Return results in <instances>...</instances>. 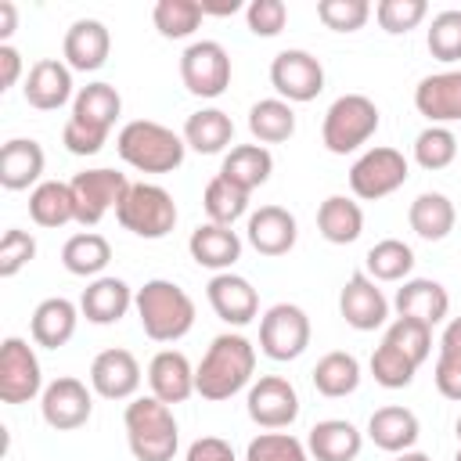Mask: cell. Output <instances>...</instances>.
<instances>
[{"mask_svg": "<svg viewBox=\"0 0 461 461\" xmlns=\"http://www.w3.org/2000/svg\"><path fill=\"white\" fill-rule=\"evenodd\" d=\"M256 375V346L241 331H223L209 342L202 364L194 367V393L209 403H223L249 389Z\"/></svg>", "mask_w": 461, "mask_h": 461, "instance_id": "6da1fadb", "label": "cell"}, {"mask_svg": "<svg viewBox=\"0 0 461 461\" xmlns=\"http://www.w3.org/2000/svg\"><path fill=\"white\" fill-rule=\"evenodd\" d=\"M122 115V97L112 83H86L76 90L72 101V115L65 119L61 130V144L72 155H97L108 144V133L115 126V119Z\"/></svg>", "mask_w": 461, "mask_h": 461, "instance_id": "7a4b0ae2", "label": "cell"}, {"mask_svg": "<svg viewBox=\"0 0 461 461\" xmlns=\"http://www.w3.org/2000/svg\"><path fill=\"white\" fill-rule=\"evenodd\" d=\"M133 310H137L140 328L151 342H180L194 328V299L166 277L144 281L137 288Z\"/></svg>", "mask_w": 461, "mask_h": 461, "instance_id": "3957f363", "label": "cell"}, {"mask_svg": "<svg viewBox=\"0 0 461 461\" xmlns=\"http://www.w3.org/2000/svg\"><path fill=\"white\" fill-rule=\"evenodd\" d=\"M126 443L137 461H173L180 447V425L173 407L155 396H133L122 414Z\"/></svg>", "mask_w": 461, "mask_h": 461, "instance_id": "277c9868", "label": "cell"}, {"mask_svg": "<svg viewBox=\"0 0 461 461\" xmlns=\"http://www.w3.org/2000/svg\"><path fill=\"white\" fill-rule=\"evenodd\" d=\"M119 158L137 173H173L184 162V133H173L169 126L155 119H133L115 133Z\"/></svg>", "mask_w": 461, "mask_h": 461, "instance_id": "5b68a950", "label": "cell"}, {"mask_svg": "<svg viewBox=\"0 0 461 461\" xmlns=\"http://www.w3.org/2000/svg\"><path fill=\"white\" fill-rule=\"evenodd\" d=\"M378 104L364 94H342L328 104L321 122V140L331 155H349L378 133Z\"/></svg>", "mask_w": 461, "mask_h": 461, "instance_id": "8992f818", "label": "cell"}, {"mask_svg": "<svg viewBox=\"0 0 461 461\" xmlns=\"http://www.w3.org/2000/svg\"><path fill=\"white\" fill-rule=\"evenodd\" d=\"M115 220L122 230L148 238V241H158L176 227V202L162 184L140 180V184H130L122 205L115 209Z\"/></svg>", "mask_w": 461, "mask_h": 461, "instance_id": "52a82bcc", "label": "cell"}, {"mask_svg": "<svg viewBox=\"0 0 461 461\" xmlns=\"http://www.w3.org/2000/svg\"><path fill=\"white\" fill-rule=\"evenodd\" d=\"M411 176V162L403 158V151L396 148H367L353 166H349V191L360 202H378L389 198L393 191H400Z\"/></svg>", "mask_w": 461, "mask_h": 461, "instance_id": "ba28073f", "label": "cell"}, {"mask_svg": "<svg viewBox=\"0 0 461 461\" xmlns=\"http://www.w3.org/2000/svg\"><path fill=\"white\" fill-rule=\"evenodd\" d=\"M68 187H72V198H76V223L79 227H97L112 209L122 205V198L130 191V180L119 169L97 166V169L76 173L68 180Z\"/></svg>", "mask_w": 461, "mask_h": 461, "instance_id": "9c48e42d", "label": "cell"}, {"mask_svg": "<svg viewBox=\"0 0 461 461\" xmlns=\"http://www.w3.org/2000/svg\"><path fill=\"white\" fill-rule=\"evenodd\" d=\"M310 335H313L310 317L295 303H274L259 317V349H263V357H270L277 364L303 357L310 346Z\"/></svg>", "mask_w": 461, "mask_h": 461, "instance_id": "30bf717a", "label": "cell"}, {"mask_svg": "<svg viewBox=\"0 0 461 461\" xmlns=\"http://www.w3.org/2000/svg\"><path fill=\"white\" fill-rule=\"evenodd\" d=\"M180 79L194 97H220L230 86V54L216 40H194L180 54Z\"/></svg>", "mask_w": 461, "mask_h": 461, "instance_id": "8fae6325", "label": "cell"}, {"mask_svg": "<svg viewBox=\"0 0 461 461\" xmlns=\"http://www.w3.org/2000/svg\"><path fill=\"white\" fill-rule=\"evenodd\" d=\"M43 371L36 360V349L18 339L7 335L0 342V400L4 403H29L36 396H43Z\"/></svg>", "mask_w": 461, "mask_h": 461, "instance_id": "7c38bea8", "label": "cell"}, {"mask_svg": "<svg viewBox=\"0 0 461 461\" xmlns=\"http://www.w3.org/2000/svg\"><path fill=\"white\" fill-rule=\"evenodd\" d=\"M270 86L277 90L281 101L306 104L324 90V65L310 50L288 47V50L274 54V61H270Z\"/></svg>", "mask_w": 461, "mask_h": 461, "instance_id": "4fadbf2b", "label": "cell"}, {"mask_svg": "<svg viewBox=\"0 0 461 461\" xmlns=\"http://www.w3.org/2000/svg\"><path fill=\"white\" fill-rule=\"evenodd\" d=\"M245 411L259 429L277 432L299 418V393L281 375H259L245 393Z\"/></svg>", "mask_w": 461, "mask_h": 461, "instance_id": "5bb4252c", "label": "cell"}, {"mask_svg": "<svg viewBox=\"0 0 461 461\" xmlns=\"http://www.w3.org/2000/svg\"><path fill=\"white\" fill-rule=\"evenodd\" d=\"M40 414L54 432L83 429L90 421V414H94V389H86V382H79L72 375H61L43 389Z\"/></svg>", "mask_w": 461, "mask_h": 461, "instance_id": "9a60e30c", "label": "cell"}, {"mask_svg": "<svg viewBox=\"0 0 461 461\" xmlns=\"http://www.w3.org/2000/svg\"><path fill=\"white\" fill-rule=\"evenodd\" d=\"M393 303L385 299V292L378 288V281H371L364 270L353 274L342 292H339V313L353 331H375L389 321Z\"/></svg>", "mask_w": 461, "mask_h": 461, "instance_id": "2e32d148", "label": "cell"}, {"mask_svg": "<svg viewBox=\"0 0 461 461\" xmlns=\"http://www.w3.org/2000/svg\"><path fill=\"white\" fill-rule=\"evenodd\" d=\"M205 295H209L212 313H216L223 324H230V328H245V324H252L256 313H259V292H256L252 281L241 277V274H230V270L212 274L209 285H205Z\"/></svg>", "mask_w": 461, "mask_h": 461, "instance_id": "e0dca14e", "label": "cell"}, {"mask_svg": "<svg viewBox=\"0 0 461 461\" xmlns=\"http://www.w3.org/2000/svg\"><path fill=\"white\" fill-rule=\"evenodd\" d=\"M90 389L101 400H133L140 389V364L130 349H101L90 364Z\"/></svg>", "mask_w": 461, "mask_h": 461, "instance_id": "ac0fdd59", "label": "cell"}, {"mask_svg": "<svg viewBox=\"0 0 461 461\" xmlns=\"http://www.w3.org/2000/svg\"><path fill=\"white\" fill-rule=\"evenodd\" d=\"M22 94H25V104L29 108H36V112H58L68 101H76V94H72V68L61 58H40L29 68L25 83H22Z\"/></svg>", "mask_w": 461, "mask_h": 461, "instance_id": "d6986e66", "label": "cell"}, {"mask_svg": "<svg viewBox=\"0 0 461 461\" xmlns=\"http://www.w3.org/2000/svg\"><path fill=\"white\" fill-rule=\"evenodd\" d=\"M245 238L249 245L259 252V256H288L295 249V238H299V223L295 216L285 209V205H259L256 212H249V223H245Z\"/></svg>", "mask_w": 461, "mask_h": 461, "instance_id": "ffe728a7", "label": "cell"}, {"mask_svg": "<svg viewBox=\"0 0 461 461\" xmlns=\"http://www.w3.org/2000/svg\"><path fill=\"white\" fill-rule=\"evenodd\" d=\"M414 108L429 119V126L461 122V68L432 72L414 86Z\"/></svg>", "mask_w": 461, "mask_h": 461, "instance_id": "44dd1931", "label": "cell"}, {"mask_svg": "<svg viewBox=\"0 0 461 461\" xmlns=\"http://www.w3.org/2000/svg\"><path fill=\"white\" fill-rule=\"evenodd\" d=\"M61 54H65V65L72 72H97L108 54H112V32L104 22L97 18H79L68 25L65 40H61Z\"/></svg>", "mask_w": 461, "mask_h": 461, "instance_id": "7402d4cb", "label": "cell"}, {"mask_svg": "<svg viewBox=\"0 0 461 461\" xmlns=\"http://www.w3.org/2000/svg\"><path fill=\"white\" fill-rule=\"evenodd\" d=\"M133 299H137V292L122 281V277H112V274H101V277H94L86 288H83V295H79V313L90 321V324H119L126 313H130V306H133Z\"/></svg>", "mask_w": 461, "mask_h": 461, "instance_id": "603a6c76", "label": "cell"}, {"mask_svg": "<svg viewBox=\"0 0 461 461\" xmlns=\"http://www.w3.org/2000/svg\"><path fill=\"white\" fill-rule=\"evenodd\" d=\"M393 310H396V317H411V321L436 328L450 313V295L432 277H407L393 295Z\"/></svg>", "mask_w": 461, "mask_h": 461, "instance_id": "cb8c5ba5", "label": "cell"}, {"mask_svg": "<svg viewBox=\"0 0 461 461\" xmlns=\"http://www.w3.org/2000/svg\"><path fill=\"white\" fill-rule=\"evenodd\" d=\"M148 385L155 400L176 407L194 396V367L180 349H158L148 364Z\"/></svg>", "mask_w": 461, "mask_h": 461, "instance_id": "d4e9b609", "label": "cell"}, {"mask_svg": "<svg viewBox=\"0 0 461 461\" xmlns=\"http://www.w3.org/2000/svg\"><path fill=\"white\" fill-rule=\"evenodd\" d=\"M43 148L32 137H14L0 148V187L4 191H25V187H40L43 180Z\"/></svg>", "mask_w": 461, "mask_h": 461, "instance_id": "484cf974", "label": "cell"}, {"mask_svg": "<svg viewBox=\"0 0 461 461\" xmlns=\"http://www.w3.org/2000/svg\"><path fill=\"white\" fill-rule=\"evenodd\" d=\"M187 252L198 267L205 270H230L241 259V238L234 227H220V223H198L187 238Z\"/></svg>", "mask_w": 461, "mask_h": 461, "instance_id": "4316f807", "label": "cell"}, {"mask_svg": "<svg viewBox=\"0 0 461 461\" xmlns=\"http://www.w3.org/2000/svg\"><path fill=\"white\" fill-rule=\"evenodd\" d=\"M79 317H83V313H79V306H76L72 299L50 295V299H43V303L32 310V317H29V335H32V342L43 346V349H61V346L76 335Z\"/></svg>", "mask_w": 461, "mask_h": 461, "instance_id": "83f0119b", "label": "cell"}, {"mask_svg": "<svg viewBox=\"0 0 461 461\" xmlns=\"http://www.w3.org/2000/svg\"><path fill=\"white\" fill-rule=\"evenodd\" d=\"M421 436V425H418V414L407 411V407H378L371 418H367V439L385 450V454H403V450H414Z\"/></svg>", "mask_w": 461, "mask_h": 461, "instance_id": "f1b7e54d", "label": "cell"}, {"mask_svg": "<svg viewBox=\"0 0 461 461\" xmlns=\"http://www.w3.org/2000/svg\"><path fill=\"white\" fill-rule=\"evenodd\" d=\"M360 447H364V432L346 418H324L306 436V450L317 461H357Z\"/></svg>", "mask_w": 461, "mask_h": 461, "instance_id": "f546056e", "label": "cell"}, {"mask_svg": "<svg viewBox=\"0 0 461 461\" xmlns=\"http://www.w3.org/2000/svg\"><path fill=\"white\" fill-rule=\"evenodd\" d=\"M184 144L198 155H220L234 144V122L223 108H198L184 122Z\"/></svg>", "mask_w": 461, "mask_h": 461, "instance_id": "4dcf8cb0", "label": "cell"}, {"mask_svg": "<svg viewBox=\"0 0 461 461\" xmlns=\"http://www.w3.org/2000/svg\"><path fill=\"white\" fill-rule=\"evenodd\" d=\"M270 173H274V155L263 144H234L220 162V176H227L230 184H238L249 194L256 187H263L270 180Z\"/></svg>", "mask_w": 461, "mask_h": 461, "instance_id": "1f68e13d", "label": "cell"}, {"mask_svg": "<svg viewBox=\"0 0 461 461\" xmlns=\"http://www.w3.org/2000/svg\"><path fill=\"white\" fill-rule=\"evenodd\" d=\"M407 223L421 241H443L457 223V209L443 191H421L407 209Z\"/></svg>", "mask_w": 461, "mask_h": 461, "instance_id": "d6a6232c", "label": "cell"}, {"mask_svg": "<svg viewBox=\"0 0 461 461\" xmlns=\"http://www.w3.org/2000/svg\"><path fill=\"white\" fill-rule=\"evenodd\" d=\"M317 230L331 245H353L364 234V209L346 194H328L317 209Z\"/></svg>", "mask_w": 461, "mask_h": 461, "instance_id": "836d02e7", "label": "cell"}, {"mask_svg": "<svg viewBox=\"0 0 461 461\" xmlns=\"http://www.w3.org/2000/svg\"><path fill=\"white\" fill-rule=\"evenodd\" d=\"M310 378H313V389H317L321 396H328V400H342V396L357 393V385H360L364 375H360V360H357L353 353H346V349H331V353H324V357L313 364Z\"/></svg>", "mask_w": 461, "mask_h": 461, "instance_id": "e575fe53", "label": "cell"}, {"mask_svg": "<svg viewBox=\"0 0 461 461\" xmlns=\"http://www.w3.org/2000/svg\"><path fill=\"white\" fill-rule=\"evenodd\" d=\"M108 263H112V245L97 230H79L61 245V267L68 274H76V277H90L94 281V277L104 274Z\"/></svg>", "mask_w": 461, "mask_h": 461, "instance_id": "d590c367", "label": "cell"}, {"mask_svg": "<svg viewBox=\"0 0 461 461\" xmlns=\"http://www.w3.org/2000/svg\"><path fill=\"white\" fill-rule=\"evenodd\" d=\"M29 216L32 223L54 230L65 223H76V198L65 180H43L40 187L29 191Z\"/></svg>", "mask_w": 461, "mask_h": 461, "instance_id": "8d00e7d4", "label": "cell"}, {"mask_svg": "<svg viewBox=\"0 0 461 461\" xmlns=\"http://www.w3.org/2000/svg\"><path fill=\"white\" fill-rule=\"evenodd\" d=\"M249 133L256 137V144H285L295 133V112L288 101L281 97H263L249 108Z\"/></svg>", "mask_w": 461, "mask_h": 461, "instance_id": "74e56055", "label": "cell"}, {"mask_svg": "<svg viewBox=\"0 0 461 461\" xmlns=\"http://www.w3.org/2000/svg\"><path fill=\"white\" fill-rule=\"evenodd\" d=\"M364 267H367L364 274L371 281H400L403 285L411 277V270H414V249L407 241H400V238H382V241H375L367 249Z\"/></svg>", "mask_w": 461, "mask_h": 461, "instance_id": "f35d334b", "label": "cell"}, {"mask_svg": "<svg viewBox=\"0 0 461 461\" xmlns=\"http://www.w3.org/2000/svg\"><path fill=\"white\" fill-rule=\"evenodd\" d=\"M436 389L447 400L461 403V317H450L439 335V357H436Z\"/></svg>", "mask_w": 461, "mask_h": 461, "instance_id": "ab89813d", "label": "cell"}, {"mask_svg": "<svg viewBox=\"0 0 461 461\" xmlns=\"http://www.w3.org/2000/svg\"><path fill=\"white\" fill-rule=\"evenodd\" d=\"M202 205H205L209 223L234 227L241 216H249V191H241L238 184H230L227 176H220V173H216V176L205 184Z\"/></svg>", "mask_w": 461, "mask_h": 461, "instance_id": "60d3db41", "label": "cell"}, {"mask_svg": "<svg viewBox=\"0 0 461 461\" xmlns=\"http://www.w3.org/2000/svg\"><path fill=\"white\" fill-rule=\"evenodd\" d=\"M205 11L198 0H158L151 7V22L158 29V36L166 40H187L194 36V29L202 25Z\"/></svg>", "mask_w": 461, "mask_h": 461, "instance_id": "b9f144b4", "label": "cell"}, {"mask_svg": "<svg viewBox=\"0 0 461 461\" xmlns=\"http://www.w3.org/2000/svg\"><path fill=\"white\" fill-rule=\"evenodd\" d=\"M457 148H461V140L454 137L450 126H425L414 137V162L421 169L436 173V169H447L457 158Z\"/></svg>", "mask_w": 461, "mask_h": 461, "instance_id": "7bdbcfd3", "label": "cell"}, {"mask_svg": "<svg viewBox=\"0 0 461 461\" xmlns=\"http://www.w3.org/2000/svg\"><path fill=\"white\" fill-rule=\"evenodd\" d=\"M425 47L436 61L450 65V61H461V11L450 7V11H439L432 14L429 29H425Z\"/></svg>", "mask_w": 461, "mask_h": 461, "instance_id": "ee69618b", "label": "cell"}, {"mask_svg": "<svg viewBox=\"0 0 461 461\" xmlns=\"http://www.w3.org/2000/svg\"><path fill=\"white\" fill-rule=\"evenodd\" d=\"M385 342L396 346L407 360H414L421 367L429 360V353H432V328L421 324V321H411V317H396L385 328Z\"/></svg>", "mask_w": 461, "mask_h": 461, "instance_id": "f6af8a7d", "label": "cell"}, {"mask_svg": "<svg viewBox=\"0 0 461 461\" xmlns=\"http://www.w3.org/2000/svg\"><path fill=\"white\" fill-rule=\"evenodd\" d=\"M371 375H375V382L382 389H407L414 382V375H418V364L407 360L396 346H389L382 339V346L371 353Z\"/></svg>", "mask_w": 461, "mask_h": 461, "instance_id": "bcb514c9", "label": "cell"}, {"mask_svg": "<svg viewBox=\"0 0 461 461\" xmlns=\"http://www.w3.org/2000/svg\"><path fill=\"white\" fill-rule=\"evenodd\" d=\"M245 461H310V450L292 432H259L249 439Z\"/></svg>", "mask_w": 461, "mask_h": 461, "instance_id": "7dc6e473", "label": "cell"}, {"mask_svg": "<svg viewBox=\"0 0 461 461\" xmlns=\"http://www.w3.org/2000/svg\"><path fill=\"white\" fill-rule=\"evenodd\" d=\"M429 14L425 0H378L375 4V18L389 36H407L411 29H418Z\"/></svg>", "mask_w": 461, "mask_h": 461, "instance_id": "c3c4849f", "label": "cell"}, {"mask_svg": "<svg viewBox=\"0 0 461 461\" xmlns=\"http://www.w3.org/2000/svg\"><path fill=\"white\" fill-rule=\"evenodd\" d=\"M317 18L331 32H357V29L367 25L371 4L367 0H321L317 4Z\"/></svg>", "mask_w": 461, "mask_h": 461, "instance_id": "681fc988", "label": "cell"}, {"mask_svg": "<svg viewBox=\"0 0 461 461\" xmlns=\"http://www.w3.org/2000/svg\"><path fill=\"white\" fill-rule=\"evenodd\" d=\"M36 259V238L22 227H7L0 238V277H14Z\"/></svg>", "mask_w": 461, "mask_h": 461, "instance_id": "f907efd6", "label": "cell"}, {"mask_svg": "<svg viewBox=\"0 0 461 461\" xmlns=\"http://www.w3.org/2000/svg\"><path fill=\"white\" fill-rule=\"evenodd\" d=\"M245 22H249V32L256 36H277L288 22V7L285 0H252L245 7Z\"/></svg>", "mask_w": 461, "mask_h": 461, "instance_id": "816d5d0a", "label": "cell"}, {"mask_svg": "<svg viewBox=\"0 0 461 461\" xmlns=\"http://www.w3.org/2000/svg\"><path fill=\"white\" fill-rule=\"evenodd\" d=\"M184 461H238V457H234V447L227 439H220V436H198L187 447Z\"/></svg>", "mask_w": 461, "mask_h": 461, "instance_id": "f5cc1de1", "label": "cell"}, {"mask_svg": "<svg viewBox=\"0 0 461 461\" xmlns=\"http://www.w3.org/2000/svg\"><path fill=\"white\" fill-rule=\"evenodd\" d=\"M22 54H18V47H11V43H0V90H11L18 79H22Z\"/></svg>", "mask_w": 461, "mask_h": 461, "instance_id": "db71d44e", "label": "cell"}, {"mask_svg": "<svg viewBox=\"0 0 461 461\" xmlns=\"http://www.w3.org/2000/svg\"><path fill=\"white\" fill-rule=\"evenodd\" d=\"M14 29H18V7L11 0H0V43H7Z\"/></svg>", "mask_w": 461, "mask_h": 461, "instance_id": "11a10c76", "label": "cell"}, {"mask_svg": "<svg viewBox=\"0 0 461 461\" xmlns=\"http://www.w3.org/2000/svg\"><path fill=\"white\" fill-rule=\"evenodd\" d=\"M202 11H205V14H220V18H227V14H234V11H241V4H238V0H227V4H202Z\"/></svg>", "mask_w": 461, "mask_h": 461, "instance_id": "9f6ffc18", "label": "cell"}, {"mask_svg": "<svg viewBox=\"0 0 461 461\" xmlns=\"http://www.w3.org/2000/svg\"><path fill=\"white\" fill-rule=\"evenodd\" d=\"M393 461H432L429 454H421V450H403V454H396Z\"/></svg>", "mask_w": 461, "mask_h": 461, "instance_id": "6f0895ef", "label": "cell"}, {"mask_svg": "<svg viewBox=\"0 0 461 461\" xmlns=\"http://www.w3.org/2000/svg\"><path fill=\"white\" fill-rule=\"evenodd\" d=\"M454 432H457V443H461V418H457V425H454Z\"/></svg>", "mask_w": 461, "mask_h": 461, "instance_id": "680465c9", "label": "cell"}, {"mask_svg": "<svg viewBox=\"0 0 461 461\" xmlns=\"http://www.w3.org/2000/svg\"><path fill=\"white\" fill-rule=\"evenodd\" d=\"M454 461H461V447H457V454H454Z\"/></svg>", "mask_w": 461, "mask_h": 461, "instance_id": "91938a15", "label": "cell"}]
</instances>
